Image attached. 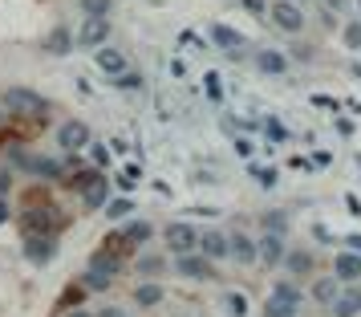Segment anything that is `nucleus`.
Listing matches in <instances>:
<instances>
[{"label":"nucleus","instance_id":"obj_1","mask_svg":"<svg viewBox=\"0 0 361 317\" xmlns=\"http://www.w3.org/2000/svg\"><path fill=\"white\" fill-rule=\"evenodd\" d=\"M122 273H126V256H118L110 249H98L85 261V273L78 277V285H82L85 293H110Z\"/></svg>","mask_w":361,"mask_h":317},{"label":"nucleus","instance_id":"obj_2","mask_svg":"<svg viewBox=\"0 0 361 317\" xmlns=\"http://www.w3.org/2000/svg\"><path fill=\"white\" fill-rule=\"evenodd\" d=\"M0 106H4L13 118H29V122H37V126H45L41 114H49V102L41 98L37 90H29V85H8V90L0 94Z\"/></svg>","mask_w":361,"mask_h":317},{"label":"nucleus","instance_id":"obj_3","mask_svg":"<svg viewBox=\"0 0 361 317\" xmlns=\"http://www.w3.org/2000/svg\"><path fill=\"white\" fill-rule=\"evenodd\" d=\"M264 17H272V25H276L280 33H288V37H300L305 25H309L305 8H296V4H288V0H272V8H268Z\"/></svg>","mask_w":361,"mask_h":317},{"label":"nucleus","instance_id":"obj_4","mask_svg":"<svg viewBox=\"0 0 361 317\" xmlns=\"http://www.w3.org/2000/svg\"><path fill=\"white\" fill-rule=\"evenodd\" d=\"M195 240H199V228L195 224H187V220H175V224H166L163 228V244L171 256H187V252H195Z\"/></svg>","mask_w":361,"mask_h":317},{"label":"nucleus","instance_id":"obj_5","mask_svg":"<svg viewBox=\"0 0 361 317\" xmlns=\"http://www.w3.org/2000/svg\"><path fill=\"white\" fill-rule=\"evenodd\" d=\"M280 268H284V277L288 281H312L317 277V256H312V249H284V261H280Z\"/></svg>","mask_w":361,"mask_h":317},{"label":"nucleus","instance_id":"obj_6","mask_svg":"<svg viewBox=\"0 0 361 317\" xmlns=\"http://www.w3.org/2000/svg\"><path fill=\"white\" fill-rule=\"evenodd\" d=\"M94 143V134H90V126H85L82 118H66L61 126H57V147L66 150V155H78V150H85Z\"/></svg>","mask_w":361,"mask_h":317},{"label":"nucleus","instance_id":"obj_7","mask_svg":"<svg viewBox=\"0 0 361 317\" xmlns=\"http://www.w3.org/2000/svg\"><path fill=\"white\" fill-rule=\"evenodd\" d=\"M171 268L179 273L183 281H219V273H215V265H212V261H203L199 252L175 256V261H171Z\"/></svg>","mask_w":361,"mask_h":317},{"label":"nucleus","instance_id":"obj_8","mask_svg":"<svg viewBox=\"0 0 361 317\" xmlns=\"http://www.w3.org/2000/svg\"><path fill=\"white\" fill-rule=\"evenodd\" d=\"M53 256H57V236H41V232L25 236V261L33 268H49Z\"/></svg>","mask_w":361,"mask_h":317},{"label":"nucleus","instance_id":"obj_9","mask_svg":"<svg viewBox=\"0 0 361 317\" xmlns=\"http://www.w3.org/2000/svg\"><path fill=\"white\" fill-rule=\"evenodd\" d=\"M25 171L41 179V184H61L66 179V159H53V155H29Z\"/></svg>","mask_w":361,"mask_h":317},{"label":"nucleus","instance_id":"obj_10","mask_svg":"<svg viewBox=\"0 0 361 317\" xmlns=\"http://www.w3.org/2000/svg\"><path fill=\"white\" fill-rule=\"evenodd\" d=\"M195 252L203 256V261H212V265L228 261V232H219V228H203L199 240H195Z\"/></svg>","mask_w":361,"mask_h":317},{"label":"nucleus","instance_id":"obj_11","mask_svg":"<svg viewBox=\"0 0 361 317\" xmlns=\"http://www.w3.org/2000/svg\"><path fill=\"white\" fill-rule=\"evenodd\" d=\"M228 261H235L240 268H252V265H256V236H247L244 228L228 232Z\"/></svg>","mask_w":361,"mask_h":317},{"label":"nucleus","instance_id":"obj_12","mask_svg":"<svg viewBox=\"0 0 361 317\" xmlns=\"http://www.w3.org/2000/svg\"><path fill=\"white\" fill-rule=\"evenodd\" d=\"M134 273H138V281H159L166 268H171V261H166L163 252H150V249H138L134 252Z\"/></svg>","mask_w":361,"mask_h":317},{"label":"nucleus","instance_id":"obj_13","mask_svg":"<svg viewBox=\"0 0 361 317\" xmlns=\"http://www.w3.org/2000/svg\"><path fill=\"white\" fill-rule=\"evenodd\" d=\"M284 249H288V240H284V236H272V232L256 236V265L280 268V261H284Z\"/></svg>","mask_w":361,"mask_h":317},{"label":"nucleus","instance_id":"obj_14","mask_svg":"<svg viewBox=\"0 0 361 317\" xmlns=\"http://www.w3.org/2000/svg\"><path fill=\"white\" fill-rule=\"evenodd\" d=\"M73 41H78L82 49H102V45L110 41V20H102V17H85Z\"/></svg>","mask_w":361,"mask_h":317},{"label":"nucleus","instance_id":"obj_15","mask_svg":"<svg viewBox=\"0 0 361 317\" xmlns=\"http://www.w3.org/2000/svg\"><path fill=\"white\" fill-rule=\"evenodd\" d=\"M333 281L337 285H357L361 281V256L357 252H349V249L333 252Z\"/></svg>","mask_w":361,"mask_h":317},{"label":"nucleus","instance_id":"obj_16","mask_svg":"<svg viewBox=\"0 0 361 317\" xmlns=\"http://www.w3.org/2000/svg\"><path fill=\"white\" fill-rule=\"evenodd\" d=\"M212 41L224 49V57H244V49H247V41H244V33H235V29H228V25H212Z\"/></svg>","mask_w":361,"mask_h":317},{"label":"nucleus","instance_id":"obj_17","mask_svg":"<svg viewBox=\"0 0 361 317\" xmlns=\"http://www.w3.org/2000/svg\"><path fill=\"white\" fill-rule=\"evenodd\" d=\"M329 313L333 317H361V285H345L341 293L333 297Z\"/></svg>","mask_w":361,"mask_h":317},{"label":"nucleus","instance_id":"obj_18","mask_svg":"<svg viewBox=\"0 0 361 317\" xmlns=\"http://www.w3.org/2000/svg\"><path fill=\"white\" fill-rule=\"evenodd\" d=\"M337 293H341V285L333 281V273H317V277H312V281H309V297L317 301L321 309H329V305H333V297H337Z\"/></svg>","mask_w":361,"mask_h":317},{"label":"nucleus","instance_id":"obj_19","mask_svg":"<svg viewBox=\"0 0 361 317\" xmlns=\"http://www.w3.org/2000/svg\"><path fill=\"white\" fill-rule=\"evenodd\" d=\"M219 313L224 317H252V301L244 289H224L219 293Z\"/></svg>","mask_w":361,"mask_h":317},{"label":"nucleus","instance_id":"obj_20","mask_svg":"<svg viewBox=\"0 0 361 317\" xmlns=\"http://www.w3.org/2000/svg\"><path fill=\"white\" fill-rule=\"evenodd\" d=\"M163 301H166L163 281H138L134 285V305H138V309H159Z\"/></svg>","mask_w":361,"mask_h":317},{"label":"nucleus","instance_id":"obj_21","mask_svg":"<svg viewBox=\"0 0 361 317\" xmlns=\"http://www.w3.org/2000/svg\"><path fill=\"white\" fill-rule=\"evenodd\" d=\"M94 66L106 73V78H118V73H126V53H118V49H110V45H102L98 53H94Z\"/></svg>","mask_w":361,"mask_h":317},{"label":"nucleus","instance_id":"obj_22","mask_svg":"<svg viewBox=\"0 0 361 317\" xmlns=\"http://www.w3.org/2000/svg\"><path fill=\"white\" fill-rule=\"evenodd\" d=\"M252 61H256V69H260V73H268V78L288 73V57H284L280 49H256V57H252Z\"/></svg>","mask_w":361,"mask_h":317},{"label":"nucleus","instance_id":"obj_23","mask_svg":"<svg viewBox=\"0 0 361 317\" xmlns=\"http://www.w3.org/2000/svg\"><path fill=\"white\" fill-rule=\"evenodd\" d=\"M98 179H102V171H94V167H78V171H73V175L66 179V184H61V187H66V191H73V196L82 200L85 191H90V187L98 184Z\"/></svg>","mask_w":361,"mask_h":317},{"label":"nucleus","instance_id":"obj_24","mask_svg":"<svg viewBox=\"0 0 361 317\" xmlns=\"http://www.w3.org/2000/svg\"><path fill=\"white\" fill-rule=\"evenodd\" d=\"M268 297H280V301H293V305H305V289H300L296 281H288V277H280V281H272Z\"/></svg>","mask_w":361,"mask_h":317},{"label":"nucleus","instance_id":"obj_25","mask_svg":"<svg viewBox=\"0 0 361 317\" xmlns=\"http://www.w3.org/2000/svg\"><path fill=\"white\" fill-rule=\"evenodd\" d=\"M69 49H73V37H69L66 25H57V29L45 37V53H53V57H66Z\"/></svg>","mask_w":361,"mask_h":317},{"label":"nucleus","instance_id":"obj_26","mask_svg":"<svg viewBox=\"0 0 361 317\" xmlns=\"http://www.w3.org/2000/svg\"><path fill=\"white\" fill-rule=\"evenodd\" d=\"M260 317H300V305H293V301H280V297H264Z\"/></svg>","mask_w":361,"mask_h":317},{"label":"nucleus","instance_id":"obj_27","mask_svg":"<svg viewBox=\"0 0 361 317\" xmlns=\"http://www.w3.org/2000/svg\"><path fill=\"white\" fill-rule=\"evenodd\" d=\"M106 200H110V184H106V175H102L98 184L82 196V208L85 212H98V208H106Z\"/></svg>","mask_w":361,"mask_h":317},{"label":"nucleus","instance_id":"obj_28","mask_svg":"<svg viewBox=\"0 0 361 317\" xmlns=\"http://www.w3.org/2000/svg\"><path fill=\"white\" fill-rule=\"evenodd\" d=\"M134 216V200H126V196H110L106 200V220H114V224H126V220Z\"/></svg>","mask_w":361,"mask_h":317},{"label":"nucleus","instance_id":"obj_29","mask_svg":"<svg viewBox=\"0 0 361 317\" xmlns=\"http://www.w3.org/2000/svg\"><path fill=\"white\" fill-rule=\"evenodd\" d=\"M78 4H82V13L85 17H110V8H114V0H78Z\"/></svg>","mask_w":361,"mask_h":317},{"label":"nucleus","instance_id":"obj_30","mask_svg":"<svg viewBox=\"0 0 361 317\" xmlns=\"http://www.w3.org/2000/svg\"><path fill=\"white\" fill-rule=\"evenodd\" d=\"M264 232L288 236V216H284V212H268V216H264Z\"/></svg>","mask_w":361,"mask_h":317},{"label":"nucleus","instance_id":"obj_31","mask_svg":"<svg viewBox=\"0 0 361 317\" xmlns=\"http://www.w3.org/2000/svg\"><path fill=\"white\" fill-rule=\"evenodd\" d=\"M114 85L122 90V94H134V90H142L147 82H142V73H130V69H126V73H118L114 78Z\"/></svg>","mask_w":361,"mask_h":317},{"label":"nucleus","instance_id":"obj_32","mask_svg":"<svg viewBox=\"0 0 361 317\" xmlns=\"http://www.w3.org/2000/svg\"><path fill=\"white\" fill-rule=\"evenodd\" d=\"M341 41L349 45V49H361V20H349L341 29Z\"/></svg>","mask_w":361,"mask_h":317},{"label":"nucleus","instance_id":"obj_33","mask_svg":"<svg viewBox=\"0 0 361 317\" xmlns=\"http://www.w3.org/2000/svg\"><path fill=\"white\" fill-rule=\"evenodd\" d=\"M90 159H94V171L98 167H110V150H106V143H90Z\"/></svg>","mask_w":361,"mask_h":317},{"label":"nucleus","instance_id":"obj_34","mask_svg":"<svg viewBox=\"0 0 361 317\" xmlns=\"http://www.w3.org/2000/svg\"><path fill=\"white\" fill-rule=\"evenodd\" d=\"M85 301V289L82 285H69L66 293H61V309H73V305H82Z\"/></svg>","mask_w":361,"mask_h":317},{"label":"nucleus","instance_id":"obj_35","mask_svg":"<svg viewBox=\"0 0 361 317\" xmlns=\"http://www.w3.org/2000/svg\"><path fill=\"white\" fill-rule=\"evenodd\" d=\"M203 85H207V98H212V102H224V85H219V73H207V78H203Z\"/></svg>","mask_w":361,"mask_h":317},{"label":"nucleus","instance_id":"obj_36","mask_svg":"<svg viewBox=\"0 0 361 317\" xmlns=\"http://www.w3.org/2000/svg\"><path fill=\"white\" fill-rule=\"evenodd\" d=\"M138 179H142V167H134V163H130V167L122 171V179H118V187H122V191H130V187L138 184Z\"/></svg>","mask_w":361,"mask_h":317},{"label":"nucleus","instance_id":"obj_37","mask_svg":"<svg viewBox=\"0 0 361 317\" xmlns=\"http://www.w3.org/2000/svg\"><path fill=\"white\" fill-rule=\"evenodd\" d=\"M94 317H130V309L110 301V305H98V309H94Z\"/></svg>","mask_w":361,"mask_h":317},{"label":"nucleus","instance_id":"obj_38","mask_svg":"<svg viewBox=\"0 0 361 317\" xmlns=\"http://www.w3.org/2000/svg\"><path fill=\"white\" fill-rule=\"evenodd\" d=\"M264 134H268V138H272V143H284V138H288V131H284V126H280L276 118H268V122H264Z\"/></svg>","mask_w":361,"mask_h":317},{"label":"nucleus","instance_id":"obj_39","mask_svg":"<svg viewBox=\"0 0 361 317\" xmlns=\"http://www.w3.org/2000/svg\"><path fill=\"white\" fill-rule=\"evenodd\" d=\"M13 187H17V175H13V171H0V200H8Z\"/></svg>","mask_w":361,"mask_h":317},{"label":"nucleus","instance_id":"obj_40","mask_svg":"<svg viewBox=\"0 0 361 317\" xmlns=\"http://www.w3.org/2000/svg\"><path fill=\"white\" fill-rule=\"evenodd\" d=\"M252 175L260 179V187H276V171H272V167H256Z\"/></svg>","mask_w":361,"mask_h":317},{"label":"nucleus","instance_id":"obj_41","mask_svg":"<svg viewBox=\"0 0 361 317\" xmlns=\"http://www.w3.org/2000/svg\"><path fill=\"white\" fill-rule=\"evenodd\" d=\"M240 4H244L252 17H264V13H268V0H240Z\"/></svg>","mask_w":361,"mask_h":317},{"label":"nucleus","instance_id":"obj_42","mask_svg":"<svg viewBox=\"0 0 361 317\" xmlns=\"http://www.w3.org/2000/svg\"><path fill=\"white\" fill-rule=\"evenodd\" d=\"M293 61H317V49H312V45H296Z\"/></svg>","mask_w":361,"mask_h":317},{"label":"nucleus","instance_id":"obj_43","mask_svg":"<svg viewBox=\"0 0 361 317\" xmlns=\"http://www.w3.org/2000/svg\"><path fill=\"white\" fill-rule=\"evenodd\" d=\"M57 317H94V309H85V305H73V309H57Z\"/></svg>","mask_w":361,"mask_h":317},{"label":"nucleus","instance_id":"obj_44","mask_svg":"<svg viewBox=\"0 0 361 317\" xmlns=\"http://www.w3.org/2000/svg\"><path fill=\"white\" fill-rule=\"evenodd\" d=\"M235 155H240V159H252V155H256V147H252L247 138H235Z\"/></svg>","mask_w":361,"mask_h":317},{"label":"nucleus","instance_id":"obj_45","mask_svg":"<svg viewBox=\"0 0 361 317\" xmlns=\"http://www.w3.org/2000/svg\"><path fill=\"white\" fill-rule=\"evenodd\" d=\"M321 4H325L329 13H345L349 8V0H321Z\"/></svg>","mask_w":361,"mask_h":317},{"label":"nucleus","instance_id":"obj_46","mask_svg":"<svg viewBox=\"0 0 361 317\" xmlns=\"http://www.w3.org/2000/svg\"><path fill=\"white\" fill-rule=\"evenodd\" d=\"M345 244H349V252H357V256H361V232H349V236H345Z\"/></svg>","mask_w":361,"mask_h":317},{"label":"nucleus","instance_id":"obj_47","mask_svg":"<svg viewBox=\"0 0 361 317\" xmlns=\"http://www.w3.org/2000/svg\"><path fill=\"white\" fill-rule=\"evenodd\" d=\"M13 220V208H8V200H0V224H8Z\"/></svg>","mask_w":361,"mask_h":317},{"label":"nucleus","instance_id":"obj_48","mask_svg":"<svg viewBox=\"0 0 361 317\" xmlns=\"http://www.w3.org/2000/svg\"><path fill=\"white\" fill-rule=\"evenodd\" d=\"M345 203H349V212H353V216H361V200H357V196H349Z\"/></svg>","mask_w":361,"mask_h":317},{"label":"nucleus","instance_id":"obj_49","mask_svg":"<svg viewBox=\"0 0 361 317\" xmlns=\"http://www.w3.org/2000/svg\"><path fill=\"white\" fill-rule=\"evenodd\" d=\"M288 4H296V8H309L312 0H288Z\"/></svg>","mask_w":361,"mask_h":317},{"label":"nucleus","instance_id":"obj_50","mask_svg":"<svg viewBox=\"0 0 361 317\" xmlns=\"http://www.w3.org/2000/svg\"><path fill=\"white\" fill-rule=\"evenodd\" d=\"M0 126H4V118H0Z\"/></svg>","mask_w":361,"mask_h":317},{"label":"nucleus","instance_id":"obj_51","mask_svg":"<svg viewBox=\"0 0 361 317\" xmlns=\"http://www.w3.org/2000/svg\"><path fill=\"white\" fill-rule=\"evenodd\" d=\"M357 167H361V159H357Z\"/></svg>","mask_w":361,"mask_h":317}]
</instances>
